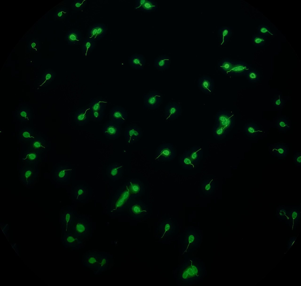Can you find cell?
<instances>
[{
  "label": "cell",
  "mask_w": 301,
  "mask_h": 286,
  "mask_svg": "<svg viewBox=\"0 0 301 286\" xmlns=\"http://www.w3.org/2000/svg\"><path fill=\"white\" fill-rule=\"evenodd\" d=\"M205 274L202 261L195 258H188L177 270V280L183 285H193L200 282Z\"/></svg>",
  "instance_id": "obj_1"
},
{
  "label": "cell",
  "mask_w": 301,
  "mask_h": 286,
  "mask_svg": "<svg viewBox=\"0 0 301 286\" xmlns=\"http://www.w3.org/2000/svg\"><path fill=\"white\" fill-rule=\"evenodd\" d=\"M94 230V226L90 217L77 213L66 233L72 234L76 237L85 240L92 237Z\"/></svg>",
  "instance_id": "obj_2"
},
{
  "label": "cell",
  "mask_w": 301,
  "mask_h": 286,
  "mask_svg": "<svg viewBox=\"0 0 301 286\" xmlns=\"http://www.w3.org/2000/svg\"><path fill=\"white\" fill-rule=\"evenodd\" d=\"M130 194L127 184L120 187L110 196L107 201V209L113 214L123 211L127 207Z\"/></svg>",
  "instance_id": "obj_3"
},
{
  "label": "cell",
  "mask_w": 301,
  "mask_h": 286,
  "mask_svg": "<svg viewBox=\"0 0 301 286\" xmlns=\"http://www.w3.org/2000/svg\"><path fill=\"white\" fill-rule=\"evenodd\" d=\"M181 237L183 254H184L191 252L200 247L202 235L199 230L192 228L184 231Z\"/></svg>",
  "instance_id": "obj_4"
},
{
  "label": "cell",
  "mask_w": 301,
  "mask_h": 286,
  "mask_svg": "<svg viewBox=\"0 0 301 286\" xmlns=\"http://www.w3.org/2000/svg\"><path fill=\"white\" fill-rule=\"evenodd\" d=\"M73 169L66 164L57 163L53 166L51 173L53 181L57 184L67 185L73 182Z\"/></svg>",
  "instance_id": "obj_5"
},
{
  "label": "cell",
  "mask_w": 301,
  "mask_h": 286,
  "mask_svg": "<svg viewBox=\"0 0 301 286\" xmlns=\"http://www.w3.org/2000/svg\"><path fill=\"white\" fill-rule=\"evenodd\" d=\"M90 186L84 181H76L72 182L71 197L74 202L86 203L90 199L92 194Z\"/></svg>",
  "instance_id": "obj_6"
},
{
  "label": "cell",
  "mask_w": 301,
  "mask_h": 286,
  "mask_svg": "<svg viewBox=\"0 0 301 286\" xmlns=\"http://www.w3.org/2000/svg\"><path fill=\"white\" fill-rule=\"evenodd\" d=\"M39 173V165L21 163L19 166V180L26 187H30L34 184L37 180Z\"/></svg>",
  "instance_id": "obj_7"
},
{
  "label": "cell",
  "mask_w": 301,
  "mask_h": 286,
  "mask_svg": "<svg viewBox=\"0 0 301 286\" xmlns=\"http://www.w3.org/2000/svg\"><path fill=\"white\" fill-rule=\"evenodd\" d=\"M46 157V155L32 149L24 144H21L19 157L21 164L39 165Z\"/></svg>",
  "instance_id": "obj_8"
},
{
  "label": "cell",
  "mask_w": 301,
  "mask_h": 286,
  "mask_svg": "<svg viewBox=\"0 0 301 286\" xmlns=\"http://www.w3.org/2000/svg\"><path fill=\"white\" fill-rule=\"evenodd\" d=\"M22 144L46 155L51 148V144L47 136L39 131L38 132L35 138L30 143Z\"/></svg>",
  "instance_id": "obj_9"
},
{
  "label": "cell",
  "mask_w": 301,
  "mask_h": 286,
  "mask_svg": "<svg viewBox=\"0 0 301 286\" xmlns=\"http://www.w3.org/2000/svg\"><path fill=\"white\" fill-rule=\"evenodd\" d=\"M176 155V151L173 145L170 143H164L157 148L154 159L158 161H170L174 159Z\"/></svg>",
  "instance_id": "obj_10"
},
{
  "label": "cell",
  "mask_w": 301,
  "mask_h": 286,
  "mask_svg": "<svg viewBox=\"0 0 301 286\" xmlns=\"http://www.w3.org/2000/svg\"><path fill=\"white\" fill-rule=\"evenodd\" d=\"M71 206L65 207L61 209L60 212L59 221L61 234L67 233L77 213Z\"/></svg>",
  "instance_id": "obj_11"
},
{
  "label": "cell",
  "mask_w": 301,
  "mask_h": 286,
  "mask_svg": "<svg viewBox=\"0 0 301 286\" xmlns=\"http://www.w3.org/2000/svg\"><path fill=\"white\" fill-rule=\"evenodd\" d=\"M127 207L129 214L134 219L142 218L146 216L148 212L146 204L136 198L130 199Z\"/></svg>",
  "instance_id": "obj_12"
},
{
  "label": "cell",
  "mask_w": 301,
  "mask_h": 286,
  "mask_svg": "<svg viewBox=\"0 0 301 286\" xmlns=\"http://www.w3.org/2000/svg\"><path fill=\"white\" fill-rule=\"evenodd\" d=\"M30 124H21L18 132L17 138L20 143L27 144L35 137L38 130Z\"/></svg>",
  "instance_id": "obj_13"
},
{
  "label": "cell",
  "mask_w": 301,
  "mask_h": 286,
  "mask_svg": "<svg viewBox=\"0 0 301 286\" xmlns=\"http://www.w3.org/2000/svg\"><path fill=\"white\" fill-rule=\"evenodd\" d=\"M175 225L170 218L163 220L158 228V235L160 240H168L174 235Z\"/></svg>",
  "instance_id": "obj_14"
},
{
  "label": "cell",
  "mask_w": 301,
  "mask_h": 286,
  "mask_svg": "<svg viewBox=\"0 0 301 286\" xmlns=\"http://www.w3.org/2000/svg\"><path fill=\"white\" fill-rule=\"evenodd\" d=\"M162 94L157 91L149 92L143 96V106L146 109L153 110L158 109L161 104Z\"/></svg>",
  "instance_id": "obj_15"
},
{
  "label": "cell",
  "mask_w": 301,
  "mask_h": 286,
  "mask_svg": "<svg viewBox=\"0 0 301 286\" xmlns=\"http://www.w3.org/2000/svg\"><path fill=\"white\" fill-rule=\"evenodd\" d=\"M61 241L65 248L72 250H78L85 246V240L76 237L72 234L64 233L61 234Z\"/></svg>",
  "instance_id": "obj_16"
},
{
  "label": "cell",
  "mask_w": 301,
  "mask_h": 286,
  "mask_svg": "<svg viewBox=\"0 0 301 286\" xmlns=\"http://www.w3.org/2000/svg\"><path fill=\"white\" fill-rule=\"evenodd\" d=\"M99 260L98 265L93 272L95 275H99L109 270L113 264V255L107 252H99Z\"/></svg>",
  "instance_id": "obj_17"
},
{
  "label": "cell",
  "mask_w": 301,
  "mask_h": 286,
  "mask_svg": "<svg viewBox=\"0 0 301 286\" xmlns=\"http://www.w3.org/2000/svg\"><path fill=\"white\" fill-rule=\"evenodd\" d=\"M289 212V219L285 223L292 230H295L300 223L301 205H287Z\"/></svg>",
  "instance_id": "obj_18"
},
{
  "label": "cell",
  "mask_w": 301,
  "mask_h": 286,
  "mask_svg": "<svg viewBox=\"0 0 301 286\" xmlns=\"http://www.w3.org/2000/svg\"><path fill=\"white\" fill-rule=\"evenodd\" d=\"M99 260V252L90 250L85 253L82 256L81 263L83 267L93 272L96 269Z\"/></svg>",
  "instance_id": "obj_19"
},
{
  "label": "cell",
  "mask_w": 301,
  "mask_h": 286,
  "mask_svg": "<svg viewBox=\"0 0 301 286\" xmlns=\"http://www.w3.org/2000/svg\"><path fill=\"white\" fill-rule=\"evenodd\" d=\"M215 122L216 124L230 131L233 127L234 124V115L225 111H219L216 115Z\"/></svg>",
  "instance_id": "obj_20"
},
{
  "label": "cell",
  "mask_w": 301,
  "mask_h": 286,
  "mask_svg": "<svg viewBox=\"0 0 301 286\" xmlns=\"http://www.w3.org/2000/svg\"><path fill=\"white\" fill-rule=\"evenodd\" d=\"M127 184L130 194V199L138 198L142 195L145 192L143 184L138 179H130Z\"/></svg>",
  "instance_id": "obj_21"
},
{
  "label": "cell",
  "mask_w": 301,
  "mask_h": 286,
  "mask_svg": "<svg viewBox=\"0 0 301 286\" xmlns=\"http://www.w3.org/2000/svg\"><path fill=\"white\" fill-rule=\"evenodd\" d=\"M121 125L110 120L106 122L102 129L103 134L107 138L111 139L118 138L121 134Z\"/></svg>",
  "instance_id": "obj_22"
},
{
  "label": "cell",
  "mask_w": 301,
  "mask_h": 286,
  "mask_svg": "<svg viewBox=\"0 0 301 286\" xmlns=\"http://www.w3.org/2000/svg\"><path fill=\"white\" fill-rule=\"evenodd\" d=\"M142 131L139 127L136 125H130L127 127L124 132L126 143L133 144L136 142L142 136Z\"/></svg>",
  "instance_id": "obj_23"
},
{
  "label": "cell",
  "mask_w": 301,
  "mask_h": 286,
  "mask_svg": "<svg viewBox=\"0 0 301 286\" xmlns=\"http://www.w3.org/2000/svg\"><path fill=\"white\" fill-rule=\"evenodd\" d=\"M109 117L110 121L121 125L126 122L128 118V113L126 109L124 107L116 106L113 107L111 110Z\"/></svg>",
  "instance_id": "obj_24"
},
{
  "label": "cell",
  "mask_w": 301,
  "mask_h": 286,
  "mask_svg": "<svg viewBox=\"0 0 301 286\" xmlns=\"http://www.w3.org/2000/svg\"><path fill=\"white\" fill-rule=\"evenodd\" d=\"M181 106L175 102L168 103L164 108V117L166 120L170 121L175 120L181 114Z\"/></svg>",
  "instance_id": "obj_25"
},
{
  "label": "cell",
  "mask_w": 301,
  "mask_h": 286,
  "mask_svg": "<svg viewBox=\"0 0 301 286\" xmlns=\"http://www.w3.org/2000/svg\"><path fill=\"white\" fill-rule=\"evenodd\" d=\"M124 167L121 164L113 163L109 165L106 169V174L109 179L115 181L120 179L123 173Z\"/></svg>",
  "instance_id": "obj_26"
},
{
  "label": "cell",
  "mask_w": 301,
  "mask_h": 286,
  "mask_svg": "<svg viewBox=\"0 0 301 286\" xmlns=\"http://www.w3.org/2000/svg\"><path fill=\"white\" fill-rule=\"evenodd\" d=\"M270 154L275 157L281 159L285 158L288 154V146L284 143H276L270 144L268 147Z\"/></svg>",
  "instance_id": "obj_27"
},
{
  "label": "cell",
  "mask_w": 301,
  "mask_h": 286,
  "mask_svg": "<svg viewBox=\"0 0 301 286\" xmlns=\"http://www.w3.org/2000/svg\"><path fill=\"white\" fill-rule=\"evenodd\" d=\"M134 9L139 11L150 13L158 9V4L154 0H136Z\"/></svg>",
  "instance_id": "obj_28"
},
{
  "label": "cell",
  "mask_w": 301,
  "mask_h": 286,
  "mask_svg": "<svg viewBox=\"0 0 301 286\" xmlns=\"http://www.w3.org/2000/svg\"><path fill=\"white\" fill-rule=\"evenodd\" d=\"M106 33V28L105 25L102 24H95L90 28L87 39L95 41L102 39Z\"/></svg>",
  "instance_id": "obj_29"
},
{
  "label": "cell",
  "mask_w": 301,
  "mask_h": 286,
  "mask_svg": "<svg viewBox=\"0 0 301 286\" xmlns=\"http://www.w3.org/2000/svg\"><path fill=\"white\" fill-rule=\"evenodd\" d=\"M198 86L199 89L204 93L210 94H212L213 91L214 81L209 76H203L198 79Z\"/></svg>",
  "instance_id": "obj_30"
},
{
  "label": "cell",
  "mask_w": 301,
  "mask_h": 286,
  "mask_svg": "<svg viewBox=\"0 0 301 286\" xmlns=\"http://www.w3.org/2000/svg\"><path fill=\"white\" fill-rule=\"evenodd\" d=\"M250 68L249 65L244 62L234 61L232 69L226 74L230 76H244Z\"/></svg>",
  "instance_id": "obj_31"
},
{
  "label": "cell",
  "mask_w": 301,
  "mask_h": 286,
  "mask_svg": "<svg viewBox=\"0 0 301 286\" xmlns=\"http://www.w3.org/2000/svg\"><path fill=\"white\" fill-rule=\"evenodd\" d=\"M90 109L88 107L82 108L77 110L74 116V121L79 125L87 124L90 119Z\"/></svg>",
  "instance_id": "obj_32"
},
{
  "label": "cell",
  "mask_w": 301,
  "mask_h": 286,
  "mask_svg": "<svg viewBox=\"0 0 301 286\" xmlns=\"http://www.w3.org/2000/svg\"><path fill=\"white\" fill-rule=\"evenodd\" d=\"M128 62L132 68L136 70H141L144 68L146 60L143 55L135 54L128 57Z\"/></svg>",
  "instance_id": "obj_33"
},
{
  "label": "cell",
  "mask_w": 301,
  "mask_h": 286,
  "mask_svg": "<svg viewBox=\"0 0 301 286\" xmlns=\"http://www.w3.org/2000/svg\"><path fill=\"white\" fill-rule=\"evenodd\" d=\"M171 61V59L170 56L166 54H162L155 59L154 66L158 70L164 71L168 68Z\"/></svg>",
  "instance_id": "obj_34"
},
{
  "label": "cell",
  "mask_w": 301,
  "mask_h": 286,
  "mask_svg": "<svg viewBox=\"0 0 301 286\" xmlns=\"http://www.w3.org/2000/svg\"><path fill=\"white\" fill-rule=\"evenodd\" d=\"M193 163L195 166L198 164L203 155V149L198 146H193L188 150Z\"/></svg>",
  "instance_id": "obj_35"
},
{
  "label": "cell",
  "mask_w": 301,
  "mask_h": 286,
  "mask_svg": "<svg viewBox=\"0 0 301 286\" xmlns=\"http://www.w3.org/2000/svg\"><path fill=\"white\" fill-rule=\"evenodd\" d=\"M107 103V101L101 98L92 99L89 104L90 111H104Z\"/></svg>",
  "instance_id": "obj_36"
},
{
  "label": "cell",
  "mask_w": 301,
  "mask_h": 286,
  "mask_svg": "<svg viewBox=\"0 0 301 286\" xmlns=\"http://www.w3.org/2000/svg\"><path fill=\"white\" fill-rule=\"evenodd\" d=\"M16 118L21 124L29 123L32 118L31 112L26 109H21L18 111L16 114Z\"/></svg>",
  "instance_id": "obj_37"
},
{
  "label": "cell",
  "mask_w": 301,
  "mask_h": 286,
  "mask_svg": "<svg viewBox=\"0 0 301 286\" xmlns=\"http://www.w3.org/2000/svg\"><path fill=\"white\" fill-rule=\"evenodd\" d=\"M275 126L280 132H285L291 128V123L289 120L285 117H280L275 121Z\"/></svg>",
  "instance_id": "obj_38"
},
{
  "label": "cell",
  "mask_w": 301,
  "mask_h": 286,
  "mask_svg": "<svg viewBox=\"0 0 301 286\" xmlns=\"http://www.w3.org/2000/svg\"><path fill=\"white\" fill-rule=\"evenodd\" d=\"M244 132L246 134L250 137H254L258 136L262 131L256 124L250 123L245 125Z\"/></svg>",
  "instance_id": "obj_39"
},
{
  "label": "cell",
  "mask_w": 301,
  "mask_h": 286,
  "mask_svg": "<svg viewBox=\"0 0 301 286\" xmlns=\"http://www.w3.org/2000/svg\"><path fill=\"white\" fill-rule=\"evenodd\" d=\"M276 216L280 221H287L289 217L287 205H280L277 206L276 209Z\"/></svg>",
  "instance_id": "obj_40"
},
{
  "label": "cell",
  "mask_w": 301,
  "mask_h": 286,
  "mask_svg": "<svg viewBox=\"0 0 301 286\" xmlns=\"http://www.w3.org/2000/svg\"><path fill=\"white\" fill-rule=\"evenodd\" d=\"M218 33L220 36L221 45L225 44L230 39L232 35V31L231 29L228 27H221L218 31Z\"/></svg>",
  "instance_id": "obj_41"
},
{
  "label": "cell",
  "mask_w": 301,
  "mask_h": 286,
  "mask_svg": "<svg viewBox=\"0 0 301 286\" xmlns=\"http://www.w3.org/2000/svg\"><path fill=\"white\" fill-rule=\"evenodd\" d=\"M66 38L69 44L73 45L78 44L82 39L81 33L75 30L69 31L67 34Z\"/></svg>",
  "instance_id": "obj_42"
},
{
  "label": "cell",
  "mask_w": 301,
  "mask_h": 286,
  "mask_svg": "<svg viewBox=\"0 0 301 286\" xmlns=\"http://www.w3.org/2000/svg\"><path fill=\"white\" fill-rule=\"evenodd\" d=\"M179 162L183 167L186 169L194 167L188 150L185 151L180 157Z\"/></svg>",
  "instance_id": "obj_43"
},
{
  "label": "cell",
  "mask_w": 301,
  "mask_h": 286,
  "mask_svg": "<svg viewBox=\"0 0 301 286\" xmlns=\"http://www.w3.org/2000/svg\"><path fill=\"white\" fill-rule=\"evenodd\" d=\"M230 131L224 127L216 124L213 129V135L215 138L217 139L224 138Z\"/></svg>",
  "instance_id": "obj_44"
},
{
  "label": "cell",
  "mask_w": 301,
  "mask_h": 286,
  "mask_svg": "<svg viewBox=\"0 0 301 286\" xmlns=\"http://www.w3.org/2000/svg\"><path fill=\"white\" fill-rule=\"evenodd\" d=\"M233 64L234 61L229 58H225L218 63V67L220 71L226 74L232 69Z\"/></svg>",
  "instance_id": "obj_45"
},
{
  "label": "cell",
  "mask_w": 301,
  "mask_h": 286,
  "mask_svg": "<svg viewBox=\"0 0 301 286\" xmlns=\"http://www.w3.org/2000/svg\"><path fill=\"white\" fill-rule=\"evenodd\" d=\"M245 76L247 80L250 82L256 83L260 80L259 72L256 70L251 68L247 72Z\"/></svg>",
  "instance_id": "obj_46"
},
{
  "label": "cell",
  "mask_w": 301,
  "mask_h": 286,
  "mask_svg": "<svg viewBox=\"0 0 301 286\" xmlns=\"http://www.w3.org/2000/svg\"><path fill=\"white\" fill-rule=\"evenodd\" d=\"M266 41V38L258 34H253L252 37V42L255 46L261 47L264 46Z\"/></svg>",
  "instance_id": "obj_47"
},
{
  "label": "cell",
  "mask_w": 301,
  "mask_h": 286,
  "mask_svg": "<svg viewBox=\"0 0 301 286\" xmlns=\"http://www.w3.org/2000/svg\"><path fill=\"white\" fill-rule=\"evenodd\" d=\"M95 41L88 39L83 41L82 45V50L85 55L91 51L95 47Z\"/></svg>",
  "instance_id": "obj_48"
},
{
  "label": "cell",
  "mask_w": 301,
  "mask_h": 286,
  "mask_svg": "<svg viewBox=\"0 0 301 286\" xmlns=\"http://www.w3.org/2000/svg\"><path fill=\"white\" fill-rule=\"evenodd\" d=\"M257 32L258 34L266 38L268 36L273 35L270 28L266 25L261 24L257 27Z\"/></svg>",
  "instance_id": "obj_49"
},
{
  "label": "cell",
  "mask_w": 301,
  "mask_h": 286,
  "mask_svg": "<svg viewBox=\"0 0 301 286\" xmlns=\"http://www.w3.org/2000/svg\"><path fill=\"white\" fill-rule=\"evenodd\" d=\"M284 103V100L280 94H278L276 95L273 101L274 106L278 109H280L283 107Z\"/></svg>",
  "instance_id": "obj_50"
},
{
  "label": "cell",
  "mask_w": 301,
  "mask_h": 286,
  "mask_svg": "<svg viewBox=\"0 0 301 286\" xmlns=\"http://www.w3.org/2000/svg\"><path fill=\"white\" fill-rule=\"evenodd\" d=\"M86 0H77L75 1L72 4L73 9L75 10H81L85 7L87 3Z\"/></svg>",
  "instance_id": "obj_51"
},
{
  "label": "cell",
  "mask_w": 301,
  "mask_h": 286,
  "mask_svg": "<svg viewBox=\"0 0 301 286\" xmlns=\"http://www.w3.org/2000/svg\"><path fill=\"white\" fill-rule=\"evenodd\" d=\"M104 115V111H90V116L91 118L96 121H101Z\"/></svg>",
  "instance_id": "obj_52"
},
{
  "label": "cell",
  "mask_w": 301,
  "mask_h": 286,
  "mask_svg": "<svg viewBox=\"0 0 301 286\" xmlns=\"http://www.w3.org/2000/svg\"><path fill=\"white\" fill-rule=\"evenodd\" d=\"M293 162L295 165L297 167L301 166V152H296L293 157Z\"/></svg>",
  "instance_id": "obj_53"
},
{
  "label": "cell",
  "mask_w": 301,
  "mask_h": 286,
  "mask_svg": "<svg viewBox=\"0 0 301 286\" xmlns=\"http://www.w3.org/2000/svg\"><path fill=\"white\" fill-rule=\"evenodd\" d=\"M0 226L1 230L3 233L5 235V236L8 237V231L9 230V226L7 224H4L3 223H0Z\"/></svg>",
  "instance_id": "obj_54"
},
{
  "label": "cell",
  "mask_w": 301,
  "mask_h": 286,
  "mask_svg": "<svg viewBox=\"0 0 301 286\" xmlns=\"http://www.w3.org/2000/svg\"><path fill=\"white\" fill-rule=\"evenodd\" d=\"M297 238V237L296 236H293L289 238L287 245V249L288 250L290 249L296 240Z\"/></svg>",
  "instance_id": "obj_55"
},
{
  "label": "cell",
  "mask_w": 301,
  "mask_h": 286,
  "mask_svg": "<svg viewBox=\"0 0 301 286\" xmlns=\"http://www.w3.org/2000/svg\"><path fill=\"white\" fill-rule=\"evenodd\" d=\"M212 181L210 182H207V184H206L205 187V189L206 191L209 190L210 188V183Z\"/></svg>",
  "instance_id": "obj_56"
}]
</instances>
